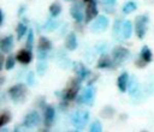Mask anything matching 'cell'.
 <instances>
[{"label":"cell","mask_w":154,"mask_h":132,"mask_svg":"<svg viewBox=\"0 0 154 132\" xmlns=\"http://www.w3.org/2000/svg\"><path fill=\"white\" fill-rule=\"evenodd\" d=\"M8 95L14 102H23L26 96V88L24 84H16L8 89Z\"/></svg>","instance_id":"obj_1"},{"label":"cell","mask_w":154,"mask_h":132,"mask_svg":"<svg viewBox=\"0 0 154 132\" xmlns=\"http://www.w3.org/2000/svg\"><path fill=\"white\" fill-rule=\"evenodd\" d=\"M79 80H81V78L76 77V78H72L69 82V84H67V86H66V89L64 91V96H65L66 100L70 101V100H73L76 97L77 91L79 89Z\"/></svg>","instance_id":"obj_2"},{"label":"cell","mask_w":154,"mask_h":132,"mask_svg":"<svg viewBox=\"0 0 154 132\" xmlns=\"http://www.w3.org/2000/svg\"><path fill=\"white\" fill-rule=\"evenodd\" d=\"M89 119V113L88 112H84V110H79V112H76L72 116V125L77 128V130H82L87 121Z\"/></svg>","instance_id":"obj_3"},{"label":"cell","mask_w":154,"mask_h":132,"mask_svg":"<svg viewBox=\"0 0 154 132\" xmlns=\"http://www.w3.org/2000/svg\"><path fill=\"white\" fill-rule=\"evenodd\" d=\"M147 23H148V17L147 16H140V17L136 18V22H135V31H136V35L140 38H143V36L146 34Z\"/></svg>","instance_id":"obj_4"},{"label":"cell","mask_w":154,"mask_h":132,"mask_svg":"<svg viewBox=\"0 0 154 132\" xmlns=\"http://www.w3.org/2000/svg\"><path fill=\"white\" fill-rule=\"evenodd\" d=\"M107 25H108V19H107V17H105V16H99V17H96V19H95V22L93 23V25H91L90 29H91L93 32H102V31L106 30Z\"/></svg>","instance_id":"obj_5"},{"label":"cell","mask_w":154,"mask_h":132,"mask_svg":"<svg viewBox=\"0 0 154 132\" xmlns=\"http://www.w3.org/2000/svg\"><path fill=\"white\" fill-rule=\"evenodd\" d=\"M40 121V115L37 112H30L25 115L24 118V121H23V125L28 128H32L35 127Z\"/></svg>","instance_id":"obj_6"},{"label":"cell","mask_w":154,"mask_h":132,"mask_svg":"<svg viewBox=\"0 0 154 132\" xmlns=\"http://www.w3.org/2000/svg\"><path fill=\"white\" fill-rule=\"evenodd\" d=\"M112 54H113V60H114V62L119 65L120 62H123V61L129 56V50L125 49V48H123V47H116V48L113 49Z\"/></svg>","instance_id":"obj_7"},{"label":"cell","mask_w":154,"mask_h":132,"mask_svg":"<svg viewBox=\"0 0 154 132\" xmlns=\"http://www.w3.org/2000/svg\"><path fill=\"white\" fill-rule=\"evenodd\" d=\"M97 16V8H96V2L95 0H91L89 2H87V6H85V22H90L91 19L96 18Z\"/></svg>","instance_id":"obj_8"},{"label":"cell","mask_w":154,"mask_h":132,"mask_svg":"<svg viewBox=\"0 0 154 132\" xmlns=\"http://www.w3.org/2000/svg\"><path fill=\"white\" fill-rule=\"evenodd\" d=\"M31 58H32L31 52L28 50V49H20V50L17 52V55H16V59H17L19 62L24 64V65L29 64V62L31 61Z\"/></svg>","instance_id":"obj_9"},{"label":"cell","mask_w":154,"mask_h":132,"mask_svg":"<svg viewBox=\"0 0 154 132\" xmlns=\"http://www.w3.org/2000/svg\"><path fill=\"white\" fill-rule=\"evenodd\" d=\"M13 46V37L10 35V36H6L1 40V43H0V48L4 53H10L11 48Z\"/></svg>","instance_id":"obj_10"},{"label":"cell","mask_w":154,"mask_h":132,"mask_svg":"<svg viewBox=\"0 0 154 132\" xmlns=\"http://www.w3.org/2000/svg\"><path fill=\"white\" fill-rule=\"evenodd\" d=\"M94 97H95V89L93 86L85 89V91L83 92L82 95V101L84 103H88V104H91L93 101H94Z\"/></svg>","instance_id":"obj_11"},{"label":"cell","mask_w":154,"mask_h":132,"mask_svg":"<svg viewBox=\"0 0 154 132\" xmlns=\"http://www.w3.org/2000/svg\"><path fill=\"white\" fill-rule=\"evenodd\" d=\"M71 16L76 22H81L83 19V12H82V6L81 4H75L71 7Z\"/></svg>","instance_id":"obj_12"},{"label":"cell","mask_w":154,"mask_h":132,"mask_svg":"<svg viewBox=\"0 0 154 132\" xmlns=\"http://www.w3.org/2000/svg\"><path fill=\"white\" fill-rule=\"evenodd\" d=\"M65 46L69 50H75L77 48V40H76V35L73 32H71L67 38H66V42H65Z\"/></svg>","instance_id":"obj_13"},{"label":"cell","mask_w":154,"mask_h":132,"mask_svg":"<svg viewBox=\"0 0 154 132\" xmlns=\"http://www.w3.org/2000/svg\"><path fill=\"white\" fill-rule=\"evenodd\" d=\"M128 73H122L119 77H118V79H117V84H118V88H119V90L120 91H125L126 90V88H128Z\"/></svg>","instance_id":"obj_14"},{"label":"cell","mask_w":154,"mask_h":132,"mask_svg":"<svg viewBox=\"0 0 154 132\" xmlns=\"http://www.w3.org/2000/svg\"><path fill=\"white\" fill-rule=\"evenodd\" d=\"M131 32H132V24L130 20H126L123 23L122 25V35L124 38H129L131 36Z\"/></svg>","instance_id":"obj_15"},{"label":"cell","mask_w":154,"mask_h":132,"mask_svg":"<svg viewBox=\"0 0 154 132\" xmlns=\"http://www.w3.org/2000/svg\"><path fill=\"white\" fill-rule=\"evenodd\" d=\"M54 121V109L52 107H47L46 112H45V125L46 126H51Z\"/></svg>","instance_id":"obj_16"},{"label":"cell","mask_w":154,"mask_h":132,"mask_svg":"<svg viewBox=\"0 0 154 132\" xmlns=\"http://www.w3.org/2000/svg\"><path fill=\"white\" fill-rule=\"evenodd\" d=\"M108 66H111V59H109L108 55L103 54V55L99 59V61H97V67L105 68V67H108Z\"/></svg>","instance_id":"obj_17"},{"label":"cell","mask_w":154,"mask_h":132,"mask_svg":"<svg viewBox=\"0 0 154 132\" xmlns=\"http://www.w3.org/2000/svg\"><path fill=\"white\" fill-rule=\"evenodd\" d=\"M141 59L143 61H146V62H149L152 60V52L147 46H144L142 48V50H141Z\"/></svg>","instance_id":"obj_18"},{"label":"cell","mask_w":154,"mask_h":132,"mask_svg":"<svg viewBox=\"0 0 154 132\" xmlns=\"http://www.w3.org/2000/svg\"><path fill=\"white\" fill-rule=\"evenodd\" d=\"M49 48H51V42L46 37H40V40H38V49L43 50V52H47Z\"/></svg>","instance_id":"obj_19"},{"label":"cell","mask_w":154,"mask_h":132,"mask_svg":"<svg viewBox=\"0 0 154 132\" xmlns=\"http://www.w3.org/2000/svg\"><path fill=\"white\" fill-rule=\"evenodd\" d=\"M61 11V6L59 2H53L51 6H49V13L52 14V17H57Z\"/></svg>","instance_id":"obj_20"},{"label":"cell","mask_w":154,"mask_h":132,"mask_svg":"<svg viewBox=\"0 0 154 132\" xmlns=\"http://www.w3.org/2000/svg\"><path fill=\"white\" fill-rule=\"evenodd\" d=\"M135 10H136V4H135L134 1L126 2V4L124 5V7H123V12H124V13H131V12L135 11Z\"/></svg>","instance_id":"obj_21"},{"label":"cell","mask_w":154,"mask_h":132,"mask_svg":"<svg viewBox=\"0 0 154 132\" xmlns=\"http://www.w3.org/2000/svg\"><path fill=\"white\" fill-rule=\"evenodd\" d=\"M10 120H11V115H10L7 112H4V113L1 114V116H0V126H1V127L5 126Z\"/></svg>","instance_id":"obj_22"},{"label":"cell","mask_w":154,"mask_h":132,"mask_svg":"<svg viewBox=\"0 0 154 132\" xmlns=\"http://www.w3.org/2000/svg\"><path fill=\"white\" fill-rule=\"evenodd\" d=\"M25 32H26V26L24 24H22V23L18 24V26H17V36H18V38H22Z\"/></svg>","instance_id":"obj_23"},{"label":"cell","mask_w":154,"mask_h":132,"mask_svg":"<svg viewBox=\"0 0 154 132\" xmlns=\"http://www.w3.org/2000/svg\"><path fill=\"white\" fill-rule=\"evenodd\" d=\"M13 66H14V58H13L12 55H10V56L6 59V64H5V67H6V70H11Z\"/></svg>","instance_id":"obj_24"},{"label":"cell","mask_w":154,"mask_h":132,"mask_svg":"<svg viewBox=\"0 0 154 132\" xmlns=\"http://www.w3.org/2000/svg\"><path fill=\"white\" fill-rule=\"evenodd\" d=\"M46 70H47V64H46V61H41V62L37 64V71H38L40 74H43V73L46 72Z\"/></svg>","instance_id":"obj_25"},{"label":"cell","mask_w":154,"mask_h":132,"mask_svg":"<svg viewBox=\"0 0 154 132\" xmlns=\"http://www.w3.org/2000/svg\"><path fill=\"white\" fill-rule=\"evenodd\" d=\"M90 131H91V132H100V131H102V125H101L99 121H95V122L90 126Z\"/></svg>","instance_id":"obj_26"},{"label":"cell","mask_w":154,"mask_h":132,"mask_svg":"<svg viewBox=\"0 0 154 132\" xmlns=\"http://www.w3.org/2000/svg\"><path fill=\"white\" fill-rule=\"evenodd\" d=\"M87 74H88V71L85 70V67H84L82 64H79V71H78V76H79V78L83 79V78H85Z\"/></svg>","instance_id":"obj_27"},{"label":"cell","mask_w":154,"mask_h":132,"mask_svg":"<svg viewBox=\"0 0 154 132\" xmlns=\"http://www.w3.org/2000/svg\"><path fill=\"white\" fill-rule=\"evenodd\" d=\"M32 43H34V34H32V30L29 31V36H28V40H26V44L29 48L32 47Z\"/></svg>","instance_id":"obj_28"},{"label":"cell","mask_w":154,"mask_h":132,"mask_svg":"<svg viewBox=\"0 0 154 132\" xmlns=\"http://www.w3.org/2000/svg\"><path fill=\"white\" fill-rule=\"evenodd\" d=\"M102 1H103L105 4H113L116 0H102Z\"/></svg>","instance_id":"obj_29"},{"label":"cell","mask_w":154,"mask_h":132,"mask_svg":"<svg viewBox=\"0 0 154 132\" xmlns=\"http://www.w3.org/2000/svg\"><path fill=\"white\" fill-rule=\"evenodd\" d=\"M83 1H84V2L87 4V2H89V1H91V0H83Z\"/></svg>","instance_id":"obj_30"}]
</instances>
